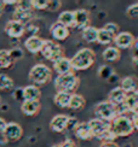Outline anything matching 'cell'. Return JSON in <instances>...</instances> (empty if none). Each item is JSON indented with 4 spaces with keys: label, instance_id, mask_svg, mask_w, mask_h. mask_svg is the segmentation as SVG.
Wrapping results in <instances>:
<instances>
[{
    "label": "cell",
    "instance_id": "ba28073f",
    "mask_svg": "<svg viewBox=\"0 0 138 147\" xmlns=\"http://www.w3.org/2000/svg\"><path fill=\"white\" fill-rule=\"evenodd\" d=\"M5 33L12 39H20L26 33V24L22 22H18L16 20H11L6 23Z\"/></svg>",
    "mask_w": 138,
    "mask_h": 147
},
{
    "label": "cell",
    "instance_id": "8fae6325",
    "mask_svg": "<svg viewBox=\"0 0 138 147\" xmlns=\"http://www.w3.org/2000/svg\"><path fill=\"white\" fill-rule=\"evenodd\" d=\"M75 15V29L78 30H85L86 28L90 27L91 23V17L90 12L85 9H79L77 11H74Z\"/></svg>",
    "mask_w": 138,
    "mask_h": 147
},
{
    "label": "cell",
    "instance_id": "277c9868",
    "mask_svg": "<svg viewBox=\"0 0 138 147\" xmlns=\"http://www.w3.org/2000/svg\"><path fill=\"white\" fill-rule=\"evenodd\" d=\"M51 69L45 64H36L29 71V80L34 86H42L51 81Z\"/></svg>",
    "mask_w": 138,
    "mask_h": 147
},
{
    "label": "cell",
    "instance_id": "b9f144b4",
    "mask_svg": "<svg viewBox=\"0 0 138 147\" xmlns=\"http://www.w3.org/2000/svg\"><path fill=\"white\" fill-rule=\"evenodd\" d=\"M3 9H4V3L0 1V17H1V15H3Z\"/></svg>",
    "mask_w": 138,
    "mask_h": 147
},
{
    "label": "cell",
    "instance_id": "83f0119b",
    "mask_svg": "<svg viewBox=\"0 0 138 147\" xmlns=\"http://www.w3.org/2000/svg\"><path fill=\"white\" fill-rule=\"evenodd\" d=\"M97 38H98V29L97 28L90 26L89 28L83 30V39L86 42H89V44L97 42Z\"/></svg>",
    "mask_w": 138,
    "mask_h": 147
},
{
    "label": "cell",
    "instance_id": "603a6c76",
    "mask_svg": "<svg viewBox=\"0 0 138 147\" xmlns=\"http://www.w3.org/2000/svg\"><path fill=\"white\" fill-rule=\"evenodd\" d=\"M120 87L122 88V90H124L126 94H132V93H136V92H137V89H138V83H137V81L135 80V77L127 76V77L122 78Z\"/></svg>",
    "mask_w": 138,
    "mask_h": 147
},
{
    "label": "cell",
    "instance_id": "4fadbf2b",
    "mask_svg": "<svg viewBox=\"0 0 138 147\" xmlns=\"http://www.w3.org/2000/svg\"><path fill=\"white\" fill-rule=\"evenodd\" d=\"M119 110H121L119 115H124L125 112H131V113L137 112V110H138V95L136 93L127 94L124 104L121 106H119Z\"/></svg>",
    "mask_w": 138,
    "mask_h": 147
},
{
    "label": "cell",
    "instance_id": "8992f818",
    "mask_svg": "<svg viewBox=\"0 0 138 147\" xmlns=\"http://www.w3.org/2000/svg\"><path fill=\"white\" fill-rule=\"evenodd\" d=\"M95 115H96V118L111 122L119 116V107L108 100L101 101L95 107Z\"/></svg>",
    "mask_w": 138,
    "mask_h": 147
},
{
    "label": "cell",
    "instance_id": "4dcf8cb0",
    "mask_svg": "<svg viewBox=\"0 0 138 147\" xmlns=\"http://www.w3.org/2000/svg\"><path fill=\"white\" fill-rule=\"evenodd\" d=\"M98 75L103 80H109L113 75H114V70L109 65H103L98 69Z\"/></svg>",
    "mask_w": 138,
    "mask_h": 147
},
{
    "label": "cell",
    "instance_id": "9a60e30c",
    "mask_svg": "<svg viewBox=\"0 0 138 147\" xmlns=\"http://www.w3.org/2000/svg\"><path fill=\"white\" fill-rule=\"evenodd\" d=\"M44 46V40L38 35H32L24 41V47L30 53H39Z\"/></svg>",
    "mask_w": 138,
    "mask_h": 147
},
{
    "label": "cell",
    "instance_id": "ffe728a7",
    "mask_svg": "<svg viewBox=\"0 0 138 147\" xmlns=\"http://www.w3.org/2000/svg\"><path fill=\"white\" fill-rule=\"evenodd\" d=\"M41 98V92L38 86L29 84L24 87V101H39Z\"/></svg>",
    "mask_w": 138,
    "mask_h": 147
},
{
    "label": "cell",
    "instance_id": "ee69618b",
    "mask_svg": "<svg viewBox=\"0 0 138 147\" xmlns=\"http://www.w3.org/2000/svg\"><path fill=\"white\" fill-rule=\"evenodd\" d=\"M52 147H61V145H53Z\"/></svg>",
    "mask_w": 138,
    "mask_h": 147
},
{
    "label": "cell",
    "instance_id": "ac0fdd59",
    "mask_svg": "<svg viewBox=\"0 0 138 147\" xmlns=\"http://www.w3.org/2000/svg\"><path fill=\"white\" fill-rule=\"evenodd\" d=\"M74 134L79 140H91L93 138L89 123H78L74 128Z\"/></svg>",
    "mask_w": 138,
    "mask_h": 147
},
{
    "label": "cell",
    "instance_id": "44dd1931",
    "mask_svg": "<svg viewBox=\"0 0 138 147\" xmlns=\"http://www.w3.org/2000/svg\"><path fill=\"white\" fill-rule=\"evenodd\" d=\"M102 57L105 62L108 63H114V62H118L119 59L121 57V53H120V50L115 46H109L107 47L105 50L103 51L102 53Z\"/></svg>",
    "mask_w": 138,
    "mask_h": 147
},
{
    "label": "cell",
    "instance_id": "30bf717a",
    "mask_svg": "<svg viewBox=\"0 0 138 147\" xmlns=\"http://www.w3.org/2000/svg\"><path fill=\"white\" fill-rule=\"evenodd\" d=\"M3 135H4L6 141L16 142L22 138L23 129H22V127L17 123H8V125H6L5 130L3 133Z\"/></svg>",
    "mask_w": 138,
    "mask_h": 147
},
{
    "label": "cell",
    "instance_id": "2e32d148",
    "mask_svg": "<svg viewBox=\"0 0 138 147\" xmlns=\"http://www.w3.org/2000/svg\"><path fill=\"white\" fill-rule=\"evenodd\" d=\"M126 96L127 94L125 93V92L122 90L121 87H115V88H113L110 92H109V94H108V101H110L111 104H114L115 106H121L125 99H126Z\"/></svg>",
    "mask_w": 138,
    "mask_h": 147
},
{
    "label": "cell",
    "instance_id": "5b68a950",
    "mask_svg": "<svg viewBox=\"0 0 138 147\" xmlns=\"http://www.w3.org/2000/svg\"><path fill=\"white\" fill-rule=\"evenodd\" d=\"M42 57L46 58L50 62H57L58 59L64 57V50L59 44L53 40H44V46L41 48Z\"/></svg>",
    "mask_w": 138,
    "mask_h": 147
},
{
    "label": "cell",
    "instance_id": "484cf974",
    "mask_svg": "<svg viewBox=\"0 0 138 147\" xmlns=\"http://www.w3.org/2000/svg\"><path fill=\"white\" fill-rule=\"evenodd\" d=\"M85 105H86V100H85V98L83 95L77 94V93H74L72 95L70 104H69V109L79 111V110H83L85 107Z\"/></svg>",
    "mask_w": 138,
    "mask_h": 147
},
{
    "label": "cell",
    "instance_id": "7c38bea8",
    "mask_svg": "<svg viewBox=\"0 0 138 147\" xmlns=\"http://www.w3.org/2000/svg\"><path fill=\"white\" fill-rule=\"evenodd\" d=\"M70 118L66 115H57L50 122V129L53 133H63L67 128H69Z\"/></svg>",
    "mask_w": 138,
    "mask_h": 147
},
{
    "label": "cell",
    "instance_id": "cb8c5ba5",
    "mask_svg": "<svg viewBox=\"0 0 138 147\" xmlns=\"http://www.w3.org/2000/svg\"><path fill=\"white\" fill-rule=\"evenodd\" d=\"M70 93H67V92H57L56 95L53 96V101L58 107H69V104H70V99H72Z\"/></svg>",
    "mask_w": 138,
    "mask_h": 147
},
{
    "label": "cell",
    "instance_id": "60d3db41",
    "mask_svg": "<svg viewBox=\"0 0 138 147\" xmlns=\"http://www.w3.org/2000/svg\"><path fill=\"white\" fill-rule=\"evenodd\" d=\"M99 147H119V145L115 142H102Z\"/></svg>",
    "mask_w": 138,
    "mask_h": 147
},
{
    "label": "cell",
    "instance_id": "4316f807",
    "mask_svg": "<svg viewBox=\"0 0 138 147\" xmlns=\"http://www.w3.org/2000/svg\"><path fill=\"white\" fill-rule=\"evenodd\" d=\"M114 38L115 36L110 34L108 30H105L104 28L98 29V38H97V42L101 45H109L111 42H114Z\"/></svg>",
    "mask_w": 138,
    "mask_h": 147
},
{
    "label": "cell",
    "instance_id": "f35d334b",
    "mask_svg": "<svg viewBox=\"0 0 138 147\" xmlns=\"http://www.w3.org/2000/svg\"><path fill=\"white\" fill-rule=\"evenodd\" d=\"M131 119H132L135 130H138V111L135 112V113H132V117H131Z\"/></svg>",
    "mask_w": 138,
    "mask_h": 147
},
{
    "label": "cell",
    "instance_id": "5bb4252c",
    "mask_svg": "<svg viewBox=\"0 0 138 147\" xmlns=\"http://www.w3.org/2000/svg\"><path fill=\"white\" fill-rule=\"evenodd\" d=\"M50 34H51V36L56 41H64L70 33H69V29L67 27L62 26L58 22H56L50 28Z\"/></svg>",
    "mask_w": 138,
    "mask_h": 147
},
{
    "label": "cell",
    "instance_id": "836d02e7",
    "mask_svg": "<svg viewBox=\"0 0 138 147\" xmlns=\"http://www.w3.org/2000/svg\"><path fill=\"white\" fill-rule=\"evenodd\" d=\"M126 15L130 18H138V3L130 5L126 10Z\"/></svg>",
    "mask_w": 138,
    "mask_h": 147
},
{
    "label": "cell",
    "instance_id": "d6986e66",
    "mask_svg": "<svg viewBox=\"0 0 138 147\" xmlns=\"http://www.w3.org/2000/svg\"><path fill=\"white\" fill-rule=\"evenodd\" d=\"M53 70L58 74V75H64V74L72 72L73 68H72V63L70 59H68L66 57L58 59L57 62L53 63Z\"/></svg>",
    "mask_w": 138,
    "mask_h": 147
},
{
    "label": "cell",
    "instance_id": "d590c367",
    "mask_svg": "<svg viewBox=\"0 0 138 147\" xmlns=\"http://www.w3.org/2000/svg\"><path fill=\"white\" fill-rule=\"evenodd\" d=\"M10 54H11L12 59H14V62H16L17 59H21L23 57V51L21 48H14V50L10 51Z\"/></svg>",
    "mask_w": 138,
    "mask_h": 147
},
{
    "label": "cell",
    "instance_id": "f1b7e54d",
    "mask_svg": "<svg viewBox=\"0 0 138 147\" xmlns=\"http://www.w3.org/2000/svg\"><path fill=\"white\" fill-rule=\"evenodd\" d=\"M14 89V80L5 74H0V92H11Z\"/></svg>",
    "mask_w": 138,
    "mask_h": 147
},
{
    "label": "cell",
    "instance_id": "f6af8a7d",
    "mask_svg": "<svg viewBox=\"0 0 138 147\" xmlns=\"http://www.w3.org/2000/svg\"><path fill=\"white\" fill-rule=\"evenodd\" d=\"M136 94H137V95H138V89H137V92H136Z\"/></svg>",
    "mask_w": 138,
    "mask_h": 147
},
{
    "label": "cell",
    "instance_id": "8d00e7d4",
    "mask_svg": "<svg viewBox=\"0 0 138 147\" xmlns=\"http://www.w3.org/2000/svg\"><path fill=\"white\" fill-rule=\"evenodd\" d=\"M61 147H78V146H77V144H75L74 140L67 139V140H64V141L61 144Z\"/></svg>",
    "mask_w": 138,
    "mask_h": 147
},
{
    "label": "cell",
    "instance_id": "3957f363",
    "mask_svg": "<svg viewBox=\"0 0 138 147\" xmlns=\"http://www.w3.org/2000/svg\"><path fill=\"white\" fill-rule=\"evenodd\" d=\"M111 130L114 131L116 138H125L131 135L135 131L132 119L126 115H119L114 121H111Z\"/></svg>",
    "mask_w": 138,
    "mask_h": 147
},
{
    "label": "cell",
    "instance_id": "52a82bcc",
    "mask_svg": "<svg viewBox=\"0 0 138 147\" xmlns=\"http://www.w3.org/2000/svg\"><path fill=\"white\" fill-rule=\"evenodd\" d=\"M87 123L90 125V129L92 131L93 138H97V139H99L102 135H104L105 133L111 130V122H108V121L93 118V119H90Z\"/></svg>",
    "mask_w": 138,
    "mask_h": 147
},
{
    "label": "cell",
    "instance_id": "f546056e",
    "mask_svg": "<svg viewBox=\"0 0 138 147\" xmlns=\"http://www.w3.org/2000/svg\"><path fill=\"white\" fill-rule=\"evenodd\" d=\"M32 17H33L32 11H27V10H22V9H17L16 7L15 15H14V20L26 24L27 22L30 21V18H32Z\"/></svg>",
    "mask_w": 138,
    "mask_h": 147
},
{
    "label": "cell",
    "instance_id": "74e56055",
    "mask_svg": "<svg viewBox=\"0 0 138 147\" xmlns=\"http://www.w3.org/2000/svg\"><path fill=\"white\" fill-rule=\"evenodd\" d=\"M61 1H50L49 3V9L47 10H51V11H56L61 7Z\"/></svg>",
    "mask_w": 138,
    "mask_h": 147
},
{
    "label": "cell",
    "instance_id": "9c48e42d",
    "mask_svg": "<svg viewBox=\"0 0 138 147\" xmlns=\"http://www.w3.org/2000/svg\"><path fill=\"white\" fill-rule=\"evenodd\" d=\"M135 42H136L135 36L128 32H120L114 38L115 47H118L119 50H127V48L133 47Z\"/></svg>",
    "mask_w": 138,
    "mask_h": 147
},
{
    "label": "cell",
    "instance_id": "7a4b0ae2",
    "mask_svg": "<svg viewBox=\"0 0 138 147\" xmlns=\"http://www.w3.org/2000/svg\"><path fill=\"white\" fill-rule=\"evenodd\" d=\"M80 80L74 72H68L64 75H58L55 80V88L57 92H67L74 94V92L79 88Z\"/></svg>",
    "mask_w": 138,
    "mask_h": 147
},
{
    "label": "cell",
    "instance_id": "7bdbcfd3",
    "mask_svg": "<svg viewBox=\"0 0 138 147\" xmlns=\"http://www.w3.org/2000/svg\"><path fill=\"white\" fill-rule=\"evenodd\" d=\"M135 48H136V51H138V38L136 39V42H135Z\"/></svg>",
    "mask_w": 138,
    "mask_h": 147
},
{
    "label": "cell",
    "instance_id": "d6a6232c",
    "mask_svg": "<svg viewBox=\"0 0 138 147\" xmlns=\"http://www.w3.org/2000/svg\"><path fill=\"white\" fill-rule=\"evenodd\" d=\"M103 28H104L105 30H108V32H109L110 34H113L114 36H116L119 33H120V29H119V26H118L116 23H113V22L107 23Z\"/></svg>",
    "mask_w": 138,
    "mask_h": 147
},
{
    "label": "cell",
    "instance_id": "1f68e13d",
    "mask_svg": "<svg viewBox=\"0 0 138 147\" xmlns=\"http://www.w3.org/2000/svg\"><path fill=\"white\" fill-rule=\"evenodd\" d=\"M49 0H32V6L35 10H47Z\"/></svg>",
    "mask_w": 138,
    "mask_h": 147
},
{
    "label": "cell",
    "instance_id": "ab89813d",
    "mask_svg": "<svg viewBox=\"0 0 138 147\" xmlns=\"http://www.w3.org/2000/svg\"><path fill=\"white\" fill-rule=\"evenodd\" d=\"M6 125H8V123H6V121H5L4 118L0 117V134H3V133H4Z\"/></svg>",
    "mask_w": 138,
    "mask_h": 147
},
{
    "label": "cell",
    "instance_id": "e575fe53",
    "mask_svg": "<svg viewBox=\"0 0 138 147\" xmlns=\"http://www.w3.org/2000/svg\"><path fill=\"white\" fill-rule=\"evenodd\" d=\"M14 99L17 101H24V88H16L14 92Z\"/></svg>",
    "mask_w": 138,
    "mask_h": 147
},
{
    "label": "cell",
    "instance_id": "6da1fadb",
    "mask_svg": "<svg viewBox=\"0 0 138 147\" xmlns=\"http://www.w3.org/2000/svg\"><path fill=\"white\" fill-rule=\"evenodd\" d=\"M95 62H96V53L91 48H81L70 59L72 68L75 71L90 69L95 64Z\"/></svg>",
    "mask_w": 138,
    "mask_h": 147
},
{
    "label": "cell",
    "instance_id": "d4e9b609",
    "mask_svg": "<svg viewBox=\"0 0 138 147\" xmlns=\"http://www.w3.org/2000/svg\"><path fill=\"white\" fill-rule=\"evenodd\" d=\"M14 59H12L10 51L8 50H0V69H10L14 65Z\"/></svg>",
    "mask_w": 138,
    "mask_h": 147
},
{
    "label": "cell",
    "instance_id": "7402d4cb",
    "mask_svg": "<svg viewBox=\"0 0 138 147\" xmlns=\"http://www.w3.org/2000/svg\"><path fill=\"white\" fill-rule=\"evenodd\" d=\"M58 23H61L62 26L69 28H74L75 27V15L74 11H63L62 13L58 16Z\"/></svg>",
    "mask_w": 138,
    "mask_h": 147
},
{
    "label": "cell",
    "instance_id": "e0dca14e",
    "mask_svg": "<svg viewBox=\"0 0 138 147\" xmlns=\"http://www.w3.org/2000/svg\"><path fill=\"white\" fill-rule=\"evenodd\" d=\"M40 101H23L21 105V111L23 112V115L28 116V117H32L40 112Z\"/></svg>",
    "mask_w": 138,
    "mask_h": 147
}]
</instances>
